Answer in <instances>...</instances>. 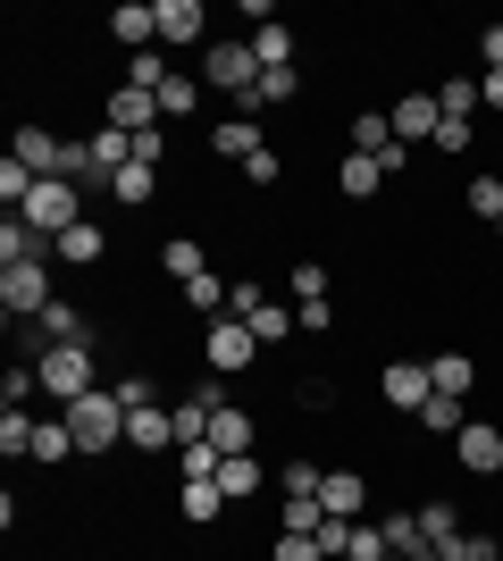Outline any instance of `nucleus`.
<instances>
[{
	"instance_id": "37",
	"label": "nucleus",
	"mask_w": 503,
	"mask_h": 561,
	"mask_svg": "<svg viewBox=\"0 0 503 561\" xmlns=\"http://www.w3.org/2000/svg\"><path fill=\"white\" fill-rule=\"evenodd\" d=\"M168 76H176V68H168V50L151 43V50H135V59H126V68H118V84H135V93H160Z\"/></svg>"
},
{
	"instance_id": "49",
	"label": "nucleus",
	"mask_w": 503,
	"mask_h": 561,
	"mask_svg": "<svg viewBox=\"0 0 503 561\" xmlns=\"http://www.w3.org/2000/svg\"><path fill=\"white\" fill-rule=\"evenodd\" d=\"M344 561H386V528H378V519H361V528H353V553H344Z\"/></svg>"
},
{
	"instance_id": "19",
	"label": "nucleus",
	"mask_w": 503,
	"mask_h": 561,
	"mask_svg": "<svg viewBox=\"0 0 503 561\" xmlns=\"http://www.w3.org/2000/svg\"><path fill=\"white\" fill-rule=\"evenodd\" d=\"M101 34H110V43H118L126 59H135V50H151V43H160V18H151L144 0H118V9L101 18Z\"/></svg>"
},
{
	"instance_id": "52",
	"label": "nucleus",
	"mask_w": 503,
	"mask_h": 561,
	"mask_svg": "<svg viewBox=\"0 0 503 561\" xmlns=\"http://www.w3.org/2000/svg\"><path fill=\"white\" fill-rule=\"evenodd\" d=\"M479 68H503V18L479 25Z\"/></svg>"
},
{
	"instance_id": "50",
	"label": "nucleus",
	"mask_w": 503,
	"mask_h": 561,
	"mask_svg": "<svg viewBox=\"0 0 503 561\" xmlns=\"http://www.w3.org/2000/svg\"><path fill=\"white\" fill-rule=\"evenodd\" d=\"M294 319H302V335H335V302H294Z\"/></svg>"
},
{
	"instance_id": "15",
	"label": "nucleus",
	"mask_w": 503,
	"mask_h": 561,
	"mask_svg": "<svg viewBox=\"0 0 503 561\" xmlns=\"http://www.w3.org/2000/svg\"><path fill=\"white\" fill-rule=\"evenodd\" d=\"M227 302H236V277H227V268H202L193 285H176V310H185V319H202V328H210V319H227Z\"/></svg>"
},
{
	"instance_id": "35",
	"label": "nucleus",
	"mask_w": 503,
	"mask_h": 561,
	"mask_svg": "<svg viewBox=\"0 0 503 561\" xmlns=\"http://www.w3.org/2000/svg\"><path fill=\"white\" fill-rule=\"evenodd\" d=\"M378 528H386V553H395V561L428 553V537H420V503H403V512H386Z\"/></svg>"
},
{
	"instance_id": "38",
	"label": "nucleus",
	"mask_w": 503,
	"mask_h": 561,
	"mask_svg": "<svg viewBox=\"0 0 503 561\" xmlns=\"http://www.w3.org/2000/svg\"><path fill=\"white\" fill-rule=\"evenodd\" d=\"M319 494H277V528H286V537H319Z\"/></svg>"
},
{
	"instance_id": "40",
	"label": "nucleus",
	"mask_w": 503,
	"mask_h": 561,
	"mask_svg": "<svg viewBox=\"0 0 503 561\" xmlns=\"http://www.w3.org/2000/svg\"><path fill=\"white\" fill-rule=\"evenodd\" d=\"M236 176H243V185H252V193H277V185H286V151L268 142V151H252V160H243Z\"/></svg>"
},
{
	"instance_id": "2",
	"label": "nucleus",
	"mask_w": 503,
	"mask_h": 561,
	"mask_svg": "<svg viewBox=\"0 0 503 561\" xmlns=\"http://www.w3.org/2000/svg\"><path fill=\"white\" fill-rule=\"evenodd\" d=\"M193 76H202V84H210V93L227 101V110H236V101L252 93V84H261V59H252V34H210V50L193 59Z\"/></svg>"
},
{
	"instance_id": "3",
	"label": "nucleus",
	"mask_w": 503,
	"mask_h": 561,
	"mask_svg": "<svg viewBox=\"0 0 503 561\" xmlns=\"http://www.w3.org/2000/svg\"><path fill=\"white\" fill-rule=\"evenodd\" d=\"M34 369H43V394L68 411V402H84L93 386H110L101 377V344H50V352H34Z\"/></svg>"
},
{
	"instance_id": "21",
	"label": "nucleus",
	"mask_w": 503,
	"mask_h": 561,
	"mask_svg": "<svg viewBox=\"0 0 503 561\" xmlns=\"http://www.w3.org/2000/svg\"><path fill=\"white\" fill-rule=\"evenodd\" d=\"M470 411H479V402H461V394H428L411 427H420V445H454L461 427H470Z\"/></svg>"
},
{
	"instance_id": "8",
	"label": "nucleus",
	"mask_w": 503,
	"mask_h": 561,
	"mask_svg": "<svg viewBox=\"0 0 503 561\" xmlns=\"http://www.w3.org/2000/svg\"><path fill=\"white\" fill-rule=\"evenodd\" d=\"M93 126H118V135H151V126H168V117H160V93L110 84V93H93Z\"/></svg>"
},
{
	"instance_id": "16",
	"label": "nucleus",
	"mask_w": 503,
	"mask_h": 561,
	"mask_svg": "<svg viewBox=\"0 0 503 561\" xmlns=\"http://www.w3.org/2000/svg\"><path fill=\"white\" fill-rule=\"evenodd\" d=\"M319 512L328 519H369V469H328V478H319Z\"/></svg>"
},
{
	"instance_id": "51",
	"label": "nucleus",
	"mask_w": 503,
	"mask_h": 561,
	"mask_svg": "<svg viewBox=\"0 0 503 561\" xmlns=\"http://www.w3.org/2000/svg\"><path fill=\"white\" fill-rule=\"evenodd\" d=\"M261 302H268V285H261V277H236V302H227V310H236V319H252Z\"/></svg>"
},
{
	"instance_id": "30",
	"label": "nucleus",
	"mask_w": 503,
	"mask_h": 561,
	"mask_svg": "<svg viewBox=\"0 0 503 561\" xmlns=\"http://www.w3.org/2000/svg\"><path fill=\"white\" fill-rule=\"evenodd\" d=\"M294 50H302V25H294L286 9H277V18H268L261 34H252V59H261V68H294Z\"/></svg>"
},
{
	"instance_id": "48",
	"label": "nucleus",
	"mask_w": 503,
	"mask_h": 561,
	"mask_svg": "<svg viewBox=\"0 0 503 561\" xmlns=\"http://www.w3.org/2000/svg\"><path fill=\"white\" fill-rule=\"evenodd\" d=\"M25 193H34V168H25V160H0V202L25 210Z\"/></svg>"
},
{
	"instance_id": "13",
	"label": "nucleus",
	"mask_w": 503,
	"mask_h": 561,
	"mask_svg": "<svg viewBox=\"0 0 503 561\" xmlns=\"http://www.w3.org/2000/svg\"><path fill=\"white\" fill-rule=\"evenodd\" d=\"M126 453H135V461H168V453H176V411H168V402L126 411Z\"/></svg>"
},
{
	"instance_id": "26",
	"label": "nucleus",
	"mask_w": 503,
	"mask_h": 561,
	"mask_svg": "<svg viewBox=\"0 0 503 561\" xmlns=\"http://www.w3.org/2000/svg\"><path fill=\"white\" fill-rule=\"evenodd\" d=\"M227 512H236V503L218 494V478H185V486H176V519H185V528H210V519H227Z\"/></svg>"
},
{
	"instance_id": "44",
	"label": "nucleus",
	"mask_w": 503,
	"mask_h": 561,
	"mask_svg": "<svg viewBox=\"0 0 503 561\" xmlns=\"http://www.w3.org/2000/svg\"><path fill=\"white\" fill-rule=\"evenodd\" d=\"M319 478H328V469H319V461H302V453H294V461L277 469V486H268V494H319Z\"/></svg>"
},
{
	"instance_id": "36",
	"label": "nucleus",
	"mask_w": 503,
	"mask_h": 561,
	"mask_svg": "<svg viewBox=\"0 0 503 561\" xmlns=\"http://www.w3.org/2000/svg\"><path fill=\"white\" fill-rule=\"evenodd\" d=\"M243 328L261 335V352H277V344H286V335H294V328H302V319H294V310H286V302H277V294H268V302H261V310H252V319H243Z\"/></svg>"
},
{
	"instance_id": "5",
	"label": "nucleus",
	"mask_w": 503,
	"mask_h": 561,
	"mask_svg": "<svg viewBox=\"0 0 503 561\" xmlns=\"http://www.w3.org/2000/svg\"><path fill=\"white\" fill-rule=\"evenodd\" d=\"M202 369H210V377H252V369H261V335L243 328L236 310L210 319V328H202Z\"/></svg>"
},
{
	"instance_id": "46",
	"label": "nucleus",
	"mask_w": 503,
	"mask_h": 561,
	"mask_svg": "<svg viewBox=\"0 0 503 561\" xmlns=\"http://www.w3.org/2000/svg\"><path fill=\"white\" fill-rule=\"evenodd\" d=\"M110 394H118L126 411H144V402H160V394H151V369H118V377H110Z\"/></svg>"
},
{
	"instance_id": "29",
	"label": "nucleus",
	"mask_w": 503,
	"mask_h": 561,
	"mask_svg": "<svg viewBox=\"0 0 503 561\" xmlns=\"http://www.w3.org/2000/svg\"><path fill=\"white\" fill-rule=\"evenodd\" d=\"M428 377H436V394H461V402H479V360L470 352H428Z\"/></svg>"
},
{
	"instance_id": "10",
	"label": "nucleus",
	"mask_w": 503,
	"mask_h": 561,
	"mask_svg": "<svg viewBox=\"0 0 503 561\" xmlns=\"http://www.w3.org/2000/svg\"><path fill=\"white\" fill-rule=\"evenodd\" d=\"M151 18H160V50H210V9L202 0H151Z\"/></svg>"
},
{
	"instance_id": "31",
	"label": "nucleus",
	"mask_w": 503,
	"mask_h": 561,
	"mask_svg": "<svg viewBox=\"0 0 503 561\" xmlns=\"http://www.w3.org/2000/svg\"><path fill=\"white\" fill-rule=\"evenodd\" d=\"M25 260H50V234L25 227V218L9 210V218H0V268H25Z\"/></svg>"
},
{
	"instance_id": "42",
	"label": "nucleus",
	"mask_w": 503,
	"mask_h": 561,
	"mask_svg": "<svg viewBox=\"0 0 503 561\" xmlns=\"http://www.w3.org/2000/svg\"><path fill=\"white\" fill-rule=\"evenodd\" d=\"M428 151H445V160H470V151H479V126H470V117H445Z\"/></svg>"
},
{
	"instance_id": "18",
	"label": "nucleus",
	"mask_w": 503,
	"mask_h": 561,
	"mask_svg": "<svg viewBox=\"0 0 503 561\" xmlns=\"http://www.w3.org/2000/svg\"><path fill=\"white\" fill-rule=\"evenodd\" d=\"M302 101V68H261V84L236 101V117H268V110H294Z\"/></svg>"
},
{
	"instance_id": "54",
	"label": "nucleus",
	"mask_w": 503,
	"mask_h": 561,
	"mask_svg": "<svg viewBox=\"0 0 503 561\" xmlns=\"http://www.w3.org/2000/svg\"><path fill=\"white\" fill-rule=\"evenodd\" d=\"M487 234H495V243H503V218H495V227H487Z\"/></svg>"
},
{
	"instance_id": "41",
	"label": "nucleus",
	"mask_w": 503,
	"mask_h": 561,
	"mask_svg": "<svg viewBox=\"0 0 503 561\" xmlns=\"http://www.w3.org/2000/svg\"><path fill=\"white\" fill-rule=\"evenodd\" d=\"M34 394H43V369H34V360H18V369H0V411H25Z\"/></svg>"
},
{
	"instance_id": "45",
	"label": "nucleus",
	"mask_w": 503,
	"mask_h": 561,
	"mask_svg": "<svg viewBox=\"0 0 503 561\" xmlns=\"http://www.w3.org/2000/svg\"><path fill=\"white\" fill-rule=\"evenodd\" d=\"M294 302H328V260H294Z\"/></svg>"
},
{
	"instance_id": "25",
	"label": "nucleus",
	"mask_w": 503,
	"mask_h": 561,
	"mask_svg": "<svg viewBox=\"0 0 503 561\" xmlns=\"http://www.w3.org/2000/svg\"><path fill=\"white\" fill-rule=\"evenodd\" d=\"M428 93H436V110H445V117H470V126H479V110H487V93H479V68H454V76H436Z\"/></svg>"
},
{
	"instance_id": "24",
	"label": "nucleus",
	"mask_w": 503,
	"mask_h": 561,
	"mask_svg": "<svg viewBox=\"0 0 503 561\" xmlns=\"http://www.w3.org/2000/svg\"><path fill=\"white\" fill-rule=\"evenodd\" d=\"M386 193V168L361 160V151H335V202H378Z\"/></svg>"
},
{
	"instance_id": "53",
	"label": "nucleus",
	"mask_w": 503,
	"mask_h": 561,
	"mask_svg": "<svg viewBox=\"0 0 503 561\" xmlns=\"http://www.w3.org/2000/svg\"><path fill=\"white\" fill-rule=\"evenodd\" d=\"M479 93H487V117H503V68H479Z\"/></svg>"
},
{
	"instance_id": "33",
	"label": "nucleus",
	"mask_w": 503,
	"mask_h": 561,
	"mask_svg": "<svg viewBox=\"0 0 503 561\" xmlns=\"http://www.w3.org/2000/svg\"><path fill=\"white\" fill-rule=\"evenodd\" d=\"M461 210L479 218V227H495V218H503V168H479V176H461Z\"/></svg>"
},
{
	"instance_id": "6",
	"label": "nucleus",
	"mask_w": 503,
	"mask_h": 561,
	"mask_svg": "<svg viewBox=\"0 0 503 561\" xmlns=\"http://www.w3.org/2000/svg\"><path fill=\"white\" fill-rule=\"evenodd\" d=\"M436 394V377L420 352H395V360H378V402L395 411V420H420V402Z\"/></svg>"
},
{
	"instance_id": "17",
	"label": "nucleus",
	"mask_w": 503,
	"mask_h": 561,
	"mask_svg": "<svg viewBox=\"0 0 503 561\" xmlns=\"http://www.w3.org/2000/svg\"><path fill=\"white\" fill-rule=\"evenodd\" d=\"M210 445L227 453V461H236V453H261V411H252V402H218Z\"/></svg>"
},
{
	"instance_id": "56",
	"label": "nucleus",
	"mask_w": 503,
	"mask_h": 561,
	"mask_svg": "<svg viewBox=\"0 0 503 561\" xmlns=\"http://www.w3.org/2000/svg\"><path fill=\"white\" fill-rule=\"evenodd\" d=\"M386 561H395V553H386Z\"/></svg>"
},
{
	"instance_id": "4",
	"label": "nucleus",
	"mask_w": 503,
	"mask_h": 561,
	"mask_svg": "<svg viewBox=\"0 0 503 561\" xmlns=\"http://www.w3.org/2000/svg\"><path fill=\"white\" fill-rule=\"evenodd\" d=\"M25 227H43L50 234V243H59V234H68V227H84V218H93V210H84V185H68V176H34V193H25Z\"/></svg>"
},
{
	"instance_id": "12",
	"label": "nucleus",
	"mask_w": 503,
	"mask_h": 561,
	"mask_svg": "<svg viewBox=\"0 0 503 561\" xmlns=\"http://www.w3.org/2000/svg\"><path fill=\"white\" fill-rule=\"evenodd\" d=\"M202 151H210V160H252V151H268V135H261V117H236V110H218L210 126H202Z\"/></svg>"
},
{
	"instance_id": "34",
	"label": "nucleus",
	"mask_w": 503,
	"mask_h": 561,
	"mask_svg": "<svg viewBox=\"0 0 503 561\" xmlns=\"http://www.w3.org/2000/svg\"><path fill=\"white\" fill-rule=\"evenodd\" d=\"M34 469H68L76 461V436H68V420H34V453H25Z\"/></svg>"
},
{
	"instance_id": "55",
	"label": "nucleus",
	"mask_w": 503,
	"mask_h": 561,
	"mask_svg": "<svg viewBox=\"0 0 503 561\" xmlns=\"http://www.w3.org/2000/svg\"><path fill=\"white\" fill-rule=\"evenodd\" d=\"M495 512H503V478H495Z\"/></svg>"
},
{
	"instance_id": "20",
	"label": "nucleus",
	"mask_w": 503,
	"mask_h": 561,
	"mask_svg": "<svg viewBox=\"0 0 503 561\" xmlns=\"http://www.w3.org/2000/svg\"><path fill=\"white\" fill-rule=\"evenodd\" d=\"M344 151H361V160H386V151H395V117L369 110V101H353V117H344Z\"/></svg>"
},
{
	"instance_id": "39",
	"label": "nucleus",
	"mask_w": 503,
	"mask_h": 561,
	"mask_svg": "<svg viewBox=\"0 0 503 561\" xmlns=\"http://www.w3.org/2000/svg\"><path fill=\"white\" fill-rule=\"evenodd\" d=\"M218 461H227V453H218L210 436H202V445H176V453H168V469H176V486H185V478H218Z\"/></svg>"
},
{
	"instance_id": "27",
	"label": "nucleus",
	"mask_w": 503,
	"mask_h": 561,
	"mask_svg": "<svg viewBox=\"0 0 503 561\" xmlns=\"http://www.w3.org/2000/svg\"><path fill=\"white\" fill-rule=\"evenodd\" d=\"M160 193H168V168H144V160H126V168H118V185H110V202H118V210H151Z\"/></svg>"
},
{
	"instance_id": "7",
	"label": "nucleus",
	"mask_w": 503,
	"mask_h": 561,
	"mask_svg": "<svg viewBox=\"0 0 503 561\" xmlns=\"http://www.w3.org/2000/svg\"><path fill=\"white\" fill-rule=\"evenodd\" d=\"M454 469L461 478H503V420L495 411H470V427L454 436Z\"/></svg>"
},
{
	"instance_id": "11",
	"label": "nucleus",
	"mask_w": 503,
	"mask_h": 561,
	"mask_svg": "<svg viewBox=\"0 0 503 561\" xmlns=\"http://www.w3.org/2000/svg\"><path fill=\"white\" fill-rule=\"evenodd\" d=\"M386 117H395V142H411V151H428V142H436V126H445V110H436V93H428V84L395 93V101H386Z\"/></svg>"
},
{
	"instance_id": "23",
	"label": "nucleus",
	"mask_w": 503,
	"mask_h": 561,
	"mask_svg": "<svg viewBox=\"0 0 503 561\" xmlns=\"http://www.w3.org/2000/svg\"><path fill=\"white\" fill-rule=\"evenodd\" d=\"M420 537H428V553H445L454 537H470V519H461L454 494H420Z\"/></svg>"
},
{
	"instance_id": "22",
	"label": "nucleus",
	"mask_w": 503,
	"mask_h": 561,
	"mask_svg": "<svg viewBox=\"0 0 503 561\" xmlns=\"http://www.w3.org/2000/svg\"><path fill=\"white\" fill-rule=\"evenodd\" d=\"M202 268H218V260H210V243H202L193 227H176V234L160 243V277H168V285H193Z\"/></svg>"
},
{
	"instance_id": "9",
	"label": "nucleus",
	"mask_w": 503,
	"mask_h": 561,
	"mask_svg": "<svg viewBox=\"0 0 503 561\" xmlns=\"http://www.w3.org/2000/svg\"><path fill=\"white\" fill-rule=\"evenodd\" d=\"M50 302H59V294H50V268H43V260H25V268H0V310H9V328L43 319Z\"/></svg>"
},
{
	"instance_id": "28",
	"label": "nucleus",
	"mask_w": 503,
	"mask_h": 561,
	"mask_svg": "<svg viewBox=\"0 0 503 561\" xmlns=\"http://www.w3.org/2000/svg\"><path fill=\"white\" fill-rule=\"evenodd\" d=\"M50 260H68V268H101V260H110V227H101V218L68 227L59 243H50Z\"/></svg>"
},
{
	"instance_id": "47",
	"label": "nucleus",
	"mask_w": 503,
	"mask_h": 561,
	"mask_svg": "<svg viewBox=\"0 0 503 561\" xmlns=\"http://www.w3.org/2000/svg\"><path fill=\"white\" fill-rule=\"evenodd\" d=\"M268 561H328L319 537H286V528H268Z\"/></svg>"
},
{
	"instance_id": "1",
	"label": "nucleus",
	"mask_w": 503,
	"mask_h": 561,
	"mask_svg": "<svg viewBox=\"0 0 503 561\" xmlns=\"http://www.w3.org/2000/svg\"><path fill=\"white\" fill-rule=\"evenodd\" d=\"M59 420H68V436H76V453H84V461H110V453H126V402L110 394V386H93L84 402H68Z\"/></svg>"
},
{
	"instance_id": "32",
	"label": "nucleus",
	"mask_w": 503,
	"mask_h": 561,
	"mask_svg": "<svg viewBox=\"0 0 503 561\" xmlns=\"http://www.w3.org/2000/svg\"><path fill=\"white\" fill-rule=\"evenodd\" d=\"M202 101H210V84H202L193 68H176V76L160 84V117H168V126H185V117H202Z\"/></svg>"
},
{
	"instance_id": "14",
	"label": "nucleus",
	"mask_w": 503,
	"mask_h": 561,
	"mask_svg": "<svg viewBox=\"0 0 503 561\" xmlns=\"http://www.w3.org/2000/svg\"><path fill=\"white\" fill-rule=\"evenodd\" d=\"M9 160H25L34 176H68V135H50L43 117H25L18 135H9Z\"/></svg>"
},
{
	"instance_id": "43",
	"label": "nucleus",
	"mask_w": 503,
	"mask_h": 561,
	"mask_svg": "<svg viewBox=\"0 0 503 561\" xmlns=\"http://www.w3.org/2000/svg\"><path fill=\"white\" fill-rule=\"evenodd\" d=\"M445 561H503V537H495V528H470V537L445 545Z\"/></svg>"
}]
</instances>
